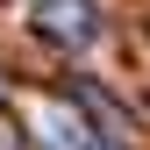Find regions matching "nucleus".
I'll return each instance as SVG.
<instances>
[{
  "instance_id": "obj_1",
  "label": "nucleus",
  "mask_w": 150,
  "mask_h": 150,
  "mask_svg": "<svg viewBox=\"0 0 150 150\" xmlns=\"http://www.w3.org/2000/svg\"><path fill=\"white\" fill-rule=\"evenodd\" d=\"M36 29L57 36V43H93L100 14H93V0H36Z\"/></svg>"
},
{
  "instance_id": "obj_2",
  "label": "nucleus",
  "mask_w": 150,
  "mask_h": 150,
  "mask_svg": "<svg viewBox=\"0 0 150 150\" xmlns=\"http://www.w3.org/2000/svg\"><path fill=\"white\" fill-rule=\"evenodd\" d=\"M71 100H79V107H86V115H93V122H100V129H107V136H129V115H122V107H115V100H107V93H100V86H93V79H79V86H71Z\"/></svg>"
},
{
  "instance_id": "obj_3",
  "label": "nucleus",
  "mask_w": 150,
  "mask_h": 150,
  "mask_svg": "<svg viewBox=\"0 0 150 150\" xmlns=\"http://www.w3.org/2000/svg\"><path fill=\"white\" fill-rule=\"evenodd\" d=\"M0 150H29V143H22V129H7V122H0Z\"/></svg>"
}]
</instances>
